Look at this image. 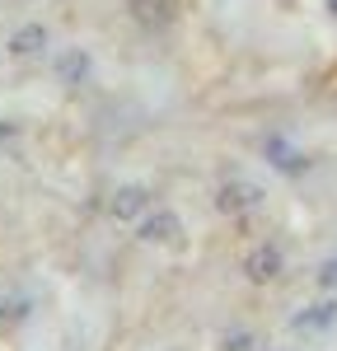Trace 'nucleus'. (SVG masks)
Instances as JSON below:
<instances>
[{"label":"nucleus","mask_w":337,"mask_h":351,"mask_svg":"<svg viewBox=\"0 0 337 351\" xmlns=\"http://www.w3.org/2000/svg\"><path fill=\"white\" fill-rule=\"evenodd\" d=\"M216 206H221L225 216H244V211H258V206H262V188H258V183H225L221 197H216Z\"/></svg>","instance_id":"nucleus-1"},{"label":"nucleus","mask_w":337,"mask_h":351,"mask_svg":"<svg viewBox=\"0 0 337 351\" xmlns=\"http://www.w3.org/2000/svg\"><path fill=\"white\" fill-rule=\"evenodd\" d=\"M244 271H249V281H272L281 271V248L277 243H258L249 258H244Z\"/></svg>","instance_id":"nucleus-2"},{"label":"nucleus","mask_w":337,"mask_h":351,"mask_svg":"<svg viewBox=\"0 0 337 351\" xmlns=\"http://www.w3.org/2000/svg\"><path fill=\"white\" fill-rule=\"evenodd\" d=\"M145 206H150V192L140 188V183H132V188H117V192H112L108 216L112 220H132V216H140Z\"/></svg>","instance_id":"nucleus-3"},{"label":"nucleus","mask_w":337,"mask_h":351,"mask_svg":"<svg viewBox=\"0 0 337 351\" xmlns=\"http://www.w3.org/2000/svg\"><path fill=\"white\" fill-rule=\"evenodd\" d=\"M178 234H183V225H178L173 211H155V216L140 225V239H150V243H173Z\"/></svg>","instance_id":"nucleus-4"},{"label":"nucleus","mask_w":337,"mask_h":351,"mask_svg":"<svg viewBox=\"0 0 337 351\" xmlns=\"http://www.w3.org/2000/svg\"><path fill=\"white\" fill-rule=\"evenodd\" d=\"M178 10V0H132V14H136L145 28H164Z\"/></svg>","instance_id":"nucleus-5"},{"label":"nucleus","mask_w":337,"mask_h":351,"mask_svg":"<svg viewBox=\"0 0 337 351\" xmlns=\"http://www.w3.org/2000/svg\"><path fill=\"white\" fill-rule=\"evenodd\" d=\"M267 160L277 164L281 173H305V155L290 141H281V136H267Z\"/></svg>","instance_id":"nucleus-6"},{"label":"nucleus","mask_w":337,"mask_h":351,"mask_svg":"<svg viewBox=\"0 0 337 351\" xmlns=\"http://www.w3.org/2000/svg\"><path fill=\"white\" fill-rule=\"evenodd\" d=\"M42 47H47V28H42V24L19 28L14 43H10V52H14V56H33V52H42Z\"/></svg>","instance_id":"nucleus-7"},{"label":"nucleus","mask_w":337,"mask_h":351,"mask_svg":"<svg viewBox=\"0 0 337 351\" xmlns=\"http://www.w3.org/2000/svg\"><path fill=\"white\" fill-rule=\"evenodd\" d=\"M333 319H337V304H314L309 314H295L290 328H295V332H309V328H328Z\"/></svg>","instance_id":"nucleus-8"},{"label":"nucleus","mask_w":337,"mask_h":351,"mask_svg":"<svg viewBox=\"0 0 337 351\" xmlns=\"http://www.w3.org/2000/svg\"><path fill=\"white\" fill-rule=\"evenodd\" d=\"M84 71H89V56L84 52H66L61 56V80H80Z\"/></svg>","instance_id":"nucleus-9"},{"label":"nucleus","mask_w":337,"mask_h":351,"mask_svg":"<svg viewBox=\"0 0 337 351\" xmlns=\"http://www.w3.org/2000/svg\"><path fill=\"white\" fill-rule=\"evenodd\" d=\"M319 281H323L328 291L337 286V258H328V263H323V271H319Z\"/></svg>","instance_id":"nucleus-10"},{"label":"nucleus","mask_w":337,"mask_h":351,"mask_svg":"<svg viewBox=\"0 0 337 351\" xmlns=\"http://www.w3.org/2000/svg\"><path fill=\"white\" fill-rule=\"evenodd\" d=\"M0 136H14V127H10V122H5V127H0Z\"/></svg>","instance_id":"nucleus-11"},{"label":"nucleus","mask_w":337,"mask_h":351,"mask_svg":"<svg viewBox=\"0 0 337 351\" xmlns=\"http://www.w3.org/2000/svg\"><path fill=\"white\" fill-rule=\"evenodd\" d=\"M328 10H333V14H337V0H328Z\"/></svg>","instance_id":"nucleus-12"}]
</instances>
